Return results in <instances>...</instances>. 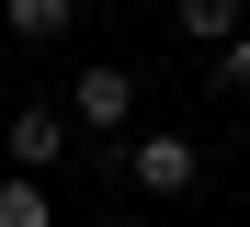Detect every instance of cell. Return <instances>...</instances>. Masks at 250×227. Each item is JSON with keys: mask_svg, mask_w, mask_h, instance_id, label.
Listing matches in <instances>:
<instances>
[{"mask_svg": "<svg viewBox=\"0 0 250 227\" xmlns=\"http://www.w3.org/2000/svg\"><path fill=\"white\" fill-rule=\"evenodd\" d=\"M125 170H137V193H193V182H205V148L171 136V125H148L137 148H125Z\"/></svg>", "mask_w": 250, "mask_h": 227, "instance_id": "1", "label": "cell"}, {"mask_svg": "<svg viewBox=\"0 0 250 227\" xmlns=\"http://www.w3.org/2000/svg\"><path fill=\"white\" fill-rule=\"evenodd\" d=\"M68 125L125 136V125H137V68H80V80H68Z\"/></svg>", "mask_w": 250, "mask_h": 227, "instance_id": "2", "label": "cell"}, {"mask_svg": "<svg viewBox=\"0 0 250 227\" xmlns=\"http://www.w3.org/2000/svg\"><path fill=\"white\" fill-rule=\"evenodd\" d=\"M57 148H68V114H46V103H23L12 125H0V159H12V170H46Z\"/></svg>", "mask_w": 250, "mask_h": 227, "instance_id": "3", "label": "cell"}, {"mask_svg": "<svg viewBox=\"0 0 250 227\" xmlns=\"http://www.w3.org/2000/svg\"><path fill=\"white\" fill-rule=\"evenodd\" d=\"M0 227H57V205H46V170H0Z\"/></svg>", "mask_w": 250, "mask_h": 227, "instance_id": "4", "label": "cell"}, {"mask_svg": "<svg viewBox=\"0 0 250 227\" xmlns=\"http://www.w3.org/2000/svg\"><path fill=\"white\" fill-rule=\"evenodd\" d=\"M0 23H12L23 45H57V34L80 23V0H0Z\"/></svg>", "mask_w": 250, "mask_h": 227, "instance_id": "5", "label": "cell"}, {"mask_svg": "<svg viewBox=\"0 0 250 227\" xmlns=\"http://www.w3.org/2000/svg\"><path fill=\"white\" fill-rule=\"evenodd\" d=\"M171 23H182L193 45H228V34H239V0H171Z\"/></svg>", "mask_w": 250, "mask_h": 227, "instance_id": "6", "label": "cell"}, {"mask_svg": "<svg viewBox=\"0 0 250 227\" xmlns=\"http://www.w3.org/2000/svg\"><path fill=\"white\" fill-rule=\"evenodd\" d=\"M216 80H228V91H239V103H250V23H239V34L216 45Z\"/></svg>", "mask_w": 250, "mask_h": 227, "instance_id": "7", "label": "cell"}]
</instances>
